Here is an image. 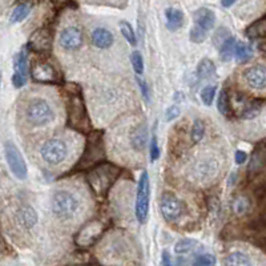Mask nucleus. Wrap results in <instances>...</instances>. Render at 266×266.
Here are the masks:
<instances>
[{
    "label": "nucleus",
    "instance_id": "obj_44",
    "mask_svg": "<svg viewBox=\"0 0 266 266\" xmlns=\"http://www.w3.org/2000/svg\"><path fill=\"white\" fill-rule=\"evenodd\" d=\"M55 3H57V4H61V3H65L67 0H53Z\"/></svg>",
    "mask_w": 266,
    "mask_h": 266
},
{
    "label": "nucleus",
    "instance_id": "obj_20",
    "mask_svg": "<svg viewBox=\"0 0 266 266\" xmlns=\"http://www.w3.org/2000/svg\"><path fill=\"white\" fill-rule=\"evenodd\" d=\"M166 17V28L169 31H177L182 25L184 21V15L180 9L176 8H168L165 11Z\"/></svg>",
    "mask_w": 266,
    "mask_h": 266
},
{
    "label": "nucleus",
    "instance_id": "obj_43",
    "mask_svg": "<svg viewBox=\"0 0 266 266\" xmlns=\"http://www.w3.org/2000/svg\"><path fill=\"white\" fill-rule=\"evenodd\" d=\"M236 1H237V0H221V4L228 8V7H230V5H233Z\"/></svg>",
    "mask_w": 266,
    "mask_h": 266
},
{
    "label": "nucleus",
    "instance_id": "obj_4",
    "mask_svg": "<svg viewBox=\"0 0 266 266\" xmlns=\"http://www.w3.org/2000/svg\"><path fill=\"white\" fill-rule=\"evenodd\" d=\"M149 177L146 172H142L141 177L138 180L137 193H136V205H134V213L140 224H144L148 218L149 212V196H150Z\"/></svg>",
    "mask_w": 266,
    "mask_h": 266
},
{
    "label": "nucleus",
    "instance_id": "obj_32",
    "mask_svg": "<svg viewBox=\"0 0 266 266\" xmlns=\"http://www.w3.org/2000/svg\"><path fill=\"white\" fill-rule=\"evenodd\" d=\"M216 91H217V88H216L214 85H208V87H205V88L202 89L201 92L202 103L205 105H212L214 97H216Z\"/></svg>",
    "mask_w": 266,
    "mask_h": 266
},
{
    "label": "nucleus",
    "instance_id": "obj_2",
    "mask_svg": "<svg viewBox=\"0 0 266 266\" xmlns=\"http://www.w3.org/2000/svg\"><path fill=\"white\" fill-rule=\"evenodd\" d=\"M52 213L60 220H68L73 217L79 209V201L68 190H57L52 196L51 201Z\"/></svg>",
    "mask_w": 266,
    "mask_h": 266
},
{
    "label": "nucleus",
    "instance_id": "obj_40",
    "mask_svg": "<svg viewBox=\"0 0 266 266\" xmlns=\"http://www.w3.org/2000/svg\"><path fill=\"white\" fill-rule=\"evenodd\" d=\"M161 264L162 266H176V262L173 261V258L170 257V254L168 252H162Z\"/></svg>",
    "mask_w": 266,
    "mask_h": 266
},
{
    "label": "nucleus",
    "instance_id": "obj_31",
    "mask_svg": "<svg viewBox=\"0 0 266 266\" xmlns=\"http://www.w3.org/2000/svg\"><path fill=\"white\" fill-rule=\"evenodd\" d=\"M217 108L221 115H228L230 112V103H229V95L226 89H222L218 96V103Z\"/></svg>",
    "mask_w": 266,
    "mask_h": 266
},
{
    "label": "nucleus",
    "instance_id": "obj_29",
    "mask_svg": "<svg viewBox=\"0 0 266 266\" xmlns=\"http://www.w3.org/2000/svg\"><path fill=\"white\" fill-rule=\"evenodd\" d=\"M197 248V241L194 240H180V241L174 245V252L177 254H188L190 252H193Z\"/></svg>",
    "mask_w": 266,
    "mask_h": 266
},
{
    "label": "nucleus",
    "instance_id": "obj_19",
    "mask_svg": "<svg viewBox=\"0 0 266 266\" xmlns=\"http://www.w3.org/2000/svg\"><path fill=\"white\" fill-rule=\"evenodd\" d=\"M131 144L134 150H142L145 149L146 144H148V129L146 125H140L131 136Z\"/></svg>",
    "mask_w": 266,
    "mask_h": 266
},
{
    "label": "nucleus",
    "instance_id": "obj_23",
    "mask_svg": "<svg viewBox=\"0 0 266 266\" xmlns=\"http://www.w3.org/2000/svg\"><path fill=\"white\" fill-rule=\"evenodd\" d=\"M266 31V19L261 17L260 20L254 21L253 24H250L246 29V36L249 39H260L264 37Z\"/></svg>",
    "mask_w": 266,
    "mask_h": 266
},
{
    "label": "nucleus",
    "instance_id": "obj_10",
    "mask_svg": "<svg viewBox=\"0 0 266 266\" xmlns=\"http://www.w3.org/2000/svg\"><path fill=\"white\" fill-rule=\"evenodd\" d=\"M59 43H60L61 48L67 49V51L79 49L84 43L83 31L77 27H67L61 31Z\"/></svg>",
    "mask_w": 266,
    "mask_h": 266
},
{
    "label": "nucleus",
    "instance_id": "obj_37",
    "mask_svg": "<svg viewBox=\"0 0 266 266\" xmlns=\"http://www.w3.org/2000/svg\"><path fill=\"white\" fill-rule=\"evenodd\" d=\"M228 37H230V33L228 29H224V28L218 29L217 32H216V35H214V45L220 48V45H221L222 43L228 39Z\"/></svg>",
    "mask_w": 266,
    "mask_h": 266
},
{
    "label": "nucleus",
    "instance_id": "obj_34",
    "mask_svg": "<svg viewBox=\"0 0 266 266\" xmlns=\"http://www.w3.org/2000/svg\"><path fill=\"white\" fill-rule=\"evenodd\" d=\"M216 265V257L212 254H201L193 261L192 266H214Z\"/></svg>",
    "mask_w": 266,
    "mask_h": 266
},
{
    "label": "nucleus",
    "instance_id": "obj_11",
    "mask_svg": "<svg viewBox=\"0 0 266 266\" xmlns=\"http://www.w3.org/2000/svg\"><path fill=\"white\" fill-rule=\"evenodd\" d=\"M15 73H13L12 83L16 88H21L27 83L28 76V57H27V49L23 48L15 57Z\"/></svg>",
    "mask_w": 266,
    "mask_h": 266
},
{
    "label": "nucleus",
    "instance_id": "obj_5",
    "mask_svg": "<svg viewBox=\"0 0 266 266\" xmlns=\"http://www.w3.org/2000/svg\"><path fill=\"white\" fill-rule=\"evenodd\" d=\"M68 154V148L60 138H51L40 146V156L49 165H59Z\"/></svg>",
    "mask_w": 266,
    "mask_h": 266
},
{
    "label": "nucleus",
    "instance_id": "obj_21",
    "mask_svg": "<svg viewBox=\"0 0 266 266\" xmlns=\"http://www.w3.org/2000/svg\"><path fill=\"white\" fill-rule=\"evenodd\" d=\"M225 266H252V261L250 258L242 252H233L229 256H226L225 261H224Z\"/></svg>",
    "mask_w": 266,
    "mask_h": 266
},
{
    "label": "nucleus",
    "instance_id": "obj_7",
    "mask_svg": "<svg viewBox=\"0 0 266 266\" xmlns=\"http://www.w3.org/2000/svg\"><path fill=\"white\" fill-rule=\"evenodd\" d=\"M104 224L99 220L87 222L75 236V244L80 248H88L101 237V234L104 233Z\"/></svg>",
    "mask_w": 266,
    "mask_h": 266
},
{
    "label": "nucleus",
    "instance_id": "obj_47",
    "mask_svg": "<svg viewBox=\"0 0 266 266\" xmlns=\"http://www.w3.org/2000/svg\"><path fill=\"white\" fill-rule=\"evenodd\" d=\"M0 83H1V75H0Z\"/></svg>",
    "mask_w": 266,
    "mask_h": 266
},
{
    "label": "nucleus",
    "instance_id": "obj_13",
    "mask_svg": "<svg viewBox=\"0 0 266 266\" xmlns=\"http://www.w3.org/2000/svg\"><path fill=\"white\" fill-rule=\"evenodd\" d=\"M104 150H103V142H101V136L100 134H95L92 137L88 138V145L85 148L83 158H81L80 165L85 166L88 164L97 161L99 158L103 157Z\"/></svg>",
    "mask_w": 266,
    "mask_h": 266
},
{
    "label": "nucleus",
    "instance_id": "obj_18",
    "mask_svg": "<svg viewBox=\"0 0 266 266\" xmlns=\"http://www.w3.org/2000/svg\"><path fill=\"white\" fill-rule=\"evenodd\" d=\"M113 35L112 32L107 28H96L93 29L92 35H91V41L92 44L97 48H109L113 44Z\"/></svg>",
    "mask_w": 266,
    "mask_h": 266
},
{
    "label": "nucleus",
    "instance_id": "obj_36",
    "mask_svg": "<svg viewBox=\"0 0 266 266\" xmlns=\"http://www.w3.org/2000/svg\"><path fill=\"white\" fill-rule=\"evenodd\" d=\"M132 64L137 75H141L144 72V61H142L141 53L138 52V51H134L132 53Z\"/></svg>",
    "mask_w": 266,
    "mask_h": 266
},
{
    "label": "nucleus",
    "instance_id": "obj_6",
    "mask_svg": "<svg viewBox=\"0 0 266 266\" xmlns=\"http://www.w3.org/2000/svg\"><path fill=\"white\" fill-rule=\"evenodd\" d=\"M69 124L77 131H85V127L89 125L84 100L77 92H72L69 99Z\"/></svg>",
    "mask_w": 266,
    "mask_h": 266
},
{
    "label": "nucleus",
    "instance_id": "obj_3",
    "mask_svg": "<svg viewBox=\"0 0 266 266\" xmlns=\"http://www.w3.org/2000/svg\"><path fill=\"white\" fill-rule=\"evenodd\" d=\"M25 117L31 124L41 127V125H47L55 120V112L48 101L43 100V99H32L27 105Z\"/></svg>",
    "mask_w": 266,
    "mask_h": 266
},
{
    "label": "nucleus",
    "instance_id": "obj_45",
    "mask_svg": "<svg viewBox=\"0 0 266 266\" xmlns=\"http://www.w3.org/2000/svg\"><path fill=\"white\" fill-rule=\"evenodd\" d=\"M3 248V240H1V236H0V249Z\"/></svg>",
    "mask_w": 266,
    "mask_h": 266
},
{
    "label": "nucleus",
    "instance_id": "obj_9",
    "mask_svg": "<svg viewBox=\"0 0 266 266\" xmlns=\"http://www.w3.org/2000/svg\"><path fill=\"white\" fill-rule=\"evenodd\" d=\"M160 209L166 221H176L182 214V204L174 194L165 192L160 198Z\"/></svg>",
    "mask_w": 266,
    "mask_h": 266
},
{
    "label": "nucleus",
    "instance_id": "obj_38",
    "mask_svg": "<svg viewBox=\"0 0 266 266\" xmlns=\"http://www.w3.org/2000/svg\"><path fill=\"white\" fill-rule=\"evenodd\" d=\"M149 152H150V158H152V161H156L160 156V148L157 145V138L156 136H152L149 142Z\"/></svg>",
    "mask_w": 266,
    "mask_h": 266
},
{
    "label": "nucleus",
    "instance_id": "obj_14",
    "mask_svg": "<svg viewBox=\"0 0 266 266\" xmlns=\"http://www.w3.org/2000/svg\"><path fill=\"white\" fill-rule=\"evenodd\" d=\"M246 83L250 88L264 89L266 87V69L264 65H253L244 73Z\"/></svg>",
    "mask_w": 266,
    "mask_h": 266
},
{
    "label": "nucleus",
    "instance_id": "obj_46",
    "mask_svg": "<svg viewBox=\"0 0 266 266\" xmlns=\"http://www.w3.org/2000/svg\"><path fill=\"white\" fill-rule=\"evenodd\" d=\"M85 266H99V265H85Z\"/></svg>",
    "mask_w": 266,
    "mask_h": 266
},
{
    "label": "nucleus",
    "instance_id": "obj_12",
    "mask_svg": "<svg viewBox=\"0 0 266 266\" xmlns=\"http://www.w3.org/2000/svg\"><path fill=\"white\" fill-rule=\"evenodd\" d=\"M28 47L35 52H47L52 47V33L47 28H40L31 35Z\"/></svg>",
    "mask_w": 266,
    "mask_h": 266
},
{
    "label": "nucleus",
    "instance_id": "obj_22",
    "mask_svg": "<svg viewBox=\"0 0 266 266\" xmlns=\"http://www.w3.org/2000/svg\"><path fill=\"white\" fill-rule=\"evenodd\" d=\"M250 206H252V202L246 196H237V197L234 198L233 202H232V210H233L234 214H237V216H244L249 212Z\"/></svg>",
    "mask_w": 266,
    "mask_h": 266
},
{
    "label": "nucleus",
    "instance_id": "obj_25",
    "mask_svg": "<svg viewBox=\"0 0 266 266\" xmlns=\"http://www.w3.org/2000/svg\"><path fill=\"white\" fill-rule=\"evenodd\" d=\"M216 72V65L210 59H202L197 65V75L200 79H206V77L213 76Z\"/></svg>",
    "mask_w": 266,
    "mask_h": 266
},
{
    "label": "nucleus",
    "instance_id": "obj_39",
    "mask_svg": "<svg viewBox=\"0 0 266 266\" xmlns=\"http://www.w3.org/2000/svg\"><path fill=\"white\" fill-rule=\"evenodd\" d=\"M178 115H180V108L176 107V105H172V107L166 111V120L168 121L173 120V119H176Z\"/></svg>",
    "mask_w": 266,
    "mask_h": 266
},
{
    "label": "nucleus",
    "instance_id": "obj_41",
    "mask_svg": "<svg viewBox=\"0 0 266 266\" xmlns=\"http://www.w3.org/2000/svg\"><path fill=\"white\" fill-rule=\"evenodd\" d=\"M137 83H138V87H140V89H141L142 96L145 97V100H149V95H148V87H146L145 81L142 80V79H138L137 77Z\"/></svg>",
    "mask_w": 266,
    "mask_h": 266
},
{
    "label": "nucleus",
    "instance_id": "obj_26",
    "mask_svg": "<svg viewBox=\"0 0 266 266\" xmlns=\"http://www.w3.org/2000/svg\"><path fill=\"white\" fill-rule=\"evenodd\" d=\"M234 45H236V39L234 37H228L221 45H220V57L222 61H229L233 57Z\"/></svg>",
    "mask_w": 266,
    "mask_h": 266
},
{
    "label": "nucleus",
    "instance_id": "obj_1",
    "mask_svg": "<svg viewBox=\"0 0 266 266\" xmlns=\"http://www.w3.org/2000/svg\"><path fill=\"white\" fill-rule=\"evenodd\" d=\"M120 169L113 164H100L96 165L87 176L88 184L92 188L93 193L97 197H105L108 190L112 188L115 181L119 177Z\"/></svg>",
    "mask_w": 266,
    "mask_h": 266
},
{
    "label": "nucleus",
    "instance_id": "obj_42",
    "mask_svg": "<svg viewBox=\"0 0 266 266\" xmlns=\"http://www.w3.org/2000/svg\"><path fill=\"white\" fill-rule=\"evenodd\" d=\"M234 158H236V162H237V164H244V162L246 161V158H248V154H246L245 152H242V150H237Z\"/></svg>",
    "mask_w": 266,
    "mask_h": 266
},
{
    "label": "nucleus",
    "instance_id": "obj_15",
    "mask_svg": "<svg viewBox=\"0 0 266 266\" xmlns=\"http://www.w3.org/2000/svg\"><path fill=\"white\" fill-rule=\"evenodd\" d=\"M31 76L37 83H52L56 80V72L52 65L48 63H37L33 65Z\"/></svg>",
    "mask_w": 266,
    "mask_h": 266
},
{
    "label": "nucleus",
    "instance_id": "obj_24",
    "mask_svg": "<svg viewBox=\"0 0 266 266\" xmlns=\"http://www.w3.org/2000/svg\"><path fill=\"white\" fill-rule=\"evenodd\" d=\"M233 56H236V59L240 63H245L253 56V49H252L250 45L245 44V43H236Z\"/></svg>",
    "mask_w": 266,
    "mask_h": 266
},
{
    "label": "nucleus",
    "instance_id": "obj_16",
    "mask_svg": "<svg viewBox=\"0 0 266 266\" xmlns=\"http://www.w3.org/2000/svg\"><path fill=\"white\" fill-rule=\"evenodd\" d=\"M37 213L31 205H21L16 212V221L17 224L24 228V229H32L33 226L37 224Z\"/></svg>",
    "mask_w": 266,
    "mask_h": 266
},
{
    "label": "nucleus",
    "instance_id": "obj_33",
    "mask_svg": "<svg viewBox=\"0 0 266 266\" xmlns=\"http://www.w3.org/2000/svg\"><path fill=\"white\" fill-rule=\"evenodd\" d=\"M262 104L261 103H253L250 104L249 107H246L242 112V119H246V120H250V119H254L256 116H258V113L261 111Z\"/></svg>",
    "mask_w": 266,
    "mask_h": 266
},
{
    "label": "nucleus",
    "instance_id": "obj_17",
    "mask_svg": "<svg viewBox=\"0 0 266 266\" xmlns=\"http://www.w3.org/2000/svg\"><path fill=\"white\" fill-rule=\"evenodd\" d=\"M193 20H194V27L197 28H201L202 31L205 32H209L210 29L213 28L214 21H216V16L214 13L210 11L209 8H198L193 15Z\"/></svg>",
    "mask_w": 266,
    "mask_h": 266
},
{
    "label": "nucleus",
    "instance_id": "obj_35",
    "mask_svg": "<svg viewBox=\"0 0 266 266\" xmlns=\"http://www.w3.org/2000/svg\"><path fill=\"white\" fill-rule=\"evenodd\" d=\"M189 36H190V40L193 41V43H202V41L205 40L206 36H208V32H205V31H202L201 28H197V27H192V29H190L189 32Z\"/></svg>",
    "mask_w": 266,
    "mask_h": 266
},
{
    "label": "nucleus",
    "instance_id": "obj_30",
    "mask_svg": "<svg viewBox=\"0 0 266 266\" xmlns=\"http://www.w3.org/2000/svg\"><path fill=\"white\" fill-rule=\"evenodd\" d=\"M120 31L123 33V36L125 37V40L128 41L129 44L136 45V35H134L132 25L129 24L128 21H120Z\"/></svg>",
    "mask_w": 266,
    "mask_h": 266
},
{
    "label": "nucleus",
    "instance_id": "obj_27",
    "mask_svg": "<svg viewBox=\"0 0 266 266\" xmlns=\"http://www.w3.org/2000/svg\"><path fill=\"white\" fill-rule=\"evenodd\" d=\"M205 134V124L202 120H196L193 123L192 131H190V141L193 144H198Z\"/></svg>",
    "mask_w": 266,
    "mask_h": 266
},
{
    "label": "nucleus",
    "instance_id": "obj_8",
    "mask_svg": "<svg viewBox=\"0 0 266 266\" xmlns=\"http://www.w3.org/2000/svg\"><path fill=\"white\" fill-rule=\"evenodd\" d=\"M4 154L7 164H8L9 169L13 173V176L19 178V180H25L27 174H28L27 164H25L24 158L21 156L20 150L17 149L13 142H5Z\"/></svg>",
    "mask_w": 266,
    "mask_h": 266
},
{
    "label": "nucleus",
    "instance_id": "obj_28",
    "mask_svg": "<svg viewBox=\"0 0 266 266\" xmlns=\"http://www.w3.org/2000/svg\"><path fill=\"white\" fill-rule=\"evenodd\" d=\"M29 12H31V5L27 3H21L13 9L12 15H11V23H20L28 16Z\"/></svg>",
    "mask_w": 266,
    "mask_h": 266
}]
</instances>
